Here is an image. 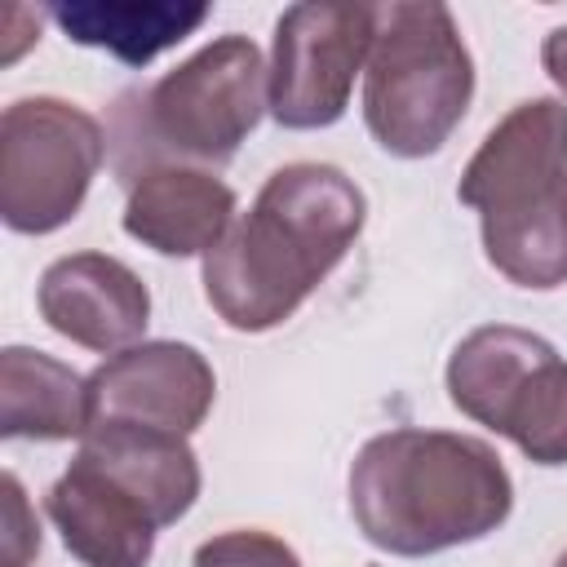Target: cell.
<instances>
[{
    "mask_svg": "<svg viewBox=\"0 0 567 567\" xmlns=\"http://www.w3.org/2000/svg\"><path fill=\"white\" fill-rule=\"evenodd\" d=\"M190 567H301V558L288 540H279L270 532L235 527V532H221V536L204 540L195 549Z\"/></svg>",
    "mask_w": 567,
    "mask_h": 567,
    "instance_id": "obj_16",
    "label": "cell"
},
{
    "mask_svg": "<svg viewBox=\"0 0 567 567\" xmlns=\"http://www.w3.org/2000/svg\"><path fill=\"white\" fill-rule=\"evenodd\" d=\"M71 44L106 49L124 66H146L208 22L204 0H58L44 9Z\"/></svg>",
    "mask_w": 567,
    "mask_h": 567,
    "instance_id": "obj_14",
    "label": "cell"
},
{
    "mask_svg": "<svg viewBox=\"0 0 567 567\" xmlns=\"http://www.w3.org/2000/svg\"><path fill=\"white\" fill-rule=\"evenodd\" d=\"M35 306L58 337L93 354H120L137 346L151 323L146 284L111 252H71L44 266Z\"/></svg>",
    "mask_w": 567,
    "mask_h": 567,
    "instance_id": "obj_10",
    "label": "cell"
},
{
    "mask_svg": "<svg viewBox=\"0 0 567 567\" xmlns=\"http://www.w3.org/2000/svg\"><path fill=\"white\" fill-rule=\"evenodd\" d=\"M213 363L186 341H137L89 372V425L195 434L213 412Z\"/></svg>",
    "mask_w": 567,
    "mask_h": 567,
    "instance_id": "obj_9",
    "label": "cell"
},
{
    "mask_svg": "<svg viewBox=\"0 0 567 567\" xmlns=\"http://www.w3.org/2000/svg\"><path fill=\"white\" fill-rule=\"evenodd\" d=\"M514 509V478L492 443L399 425L350 461V514L368 545L430 558L492 536Z\"/></svg>",
    "mask_w": 567,
    "mask_h": 567,
    "instance_id": "obj_2",
    "label": "cell"
},
{
    "mask_svg": "<svg viewBox=\"0 0 567 567\" xmlns=\"http://www.w3.org/2000/svg\"><path fill=\"white\" fill-rule=\"evenodd\" d=\"M554 567H567V549H563V554H558V563H554Z\"/></svg>",
    "mask_w": 567,
    "mask_h": 567,
    "instance_id": "obj_19",
    "label": "cell"
},
{
    "mask_svg": "<svg viewBox=\"0 0 567 567\" xmlns=\"http://www.w3.org/2000/svg\"><path fill=\"white\" fill-rule=\"evenodd\" d=\"M80 461L120 483L133 501L146 505L155 527H173L199 496V461L186 439L133 425H89L80 439Z\"/></svg>",
    "mask_w": 567,
    "mask_h": 567,
    "instance_id": "obj_13",
    "label": "cell"
},
{
    "mask_svg": "<svg viewBox=\"0 0 567 567\" xmlns=\"http://www.w3.org/2000/svg\"><path fill=\"white\" fill-rule=\"evenodd\" d=\"M0 434L35 439V443L84 439L89 377H80L71 363L44 350L4 346L0 350Z\"/></svg>",
    "mask_w": 567,
    "mask_h": 567,
    "instance_id": "obj_15",
    "label": "cell"
},
{
    "mask_svg": "<svg viewBox=\"0 0 567 567\" xmlns=\"http://www.w3.org/2000/svg\"><path fill=\"white\" fill-rule=\"evenodd\" d=\"M377 4H288L270 40V115L284 128H328L368 66Z\"/></svg>",
    "mask_w": 567,
    "mask_h": 567,
    "instance_id": "obj_8",
    "label": "cell"
},
{
    "mask_svg": "<svg viewBox=\"0 0 567 567\" xmlns=\"http://www.w3.org/2000/svg\"><path fill=\"white\" fill-rule=\"evenodd\" d=\"M368 217L363 190L332 164H284L204 257V297L235 332H270L341 266Z\"/></svg>",
    "mask_w": 567,
    "mask_h": 567,
    "instance_id": "obj_1",
    "label": "cell"
},
{
    "mask_svg": "<svg viewBox=\"0 0 567 567\" xmlns=\"http://www.w3.org/2000/svg\"><path fill=\"white\" fill-rule=\"evenodd\" d=\"M4 496H9V567H22L31 554H40V527L22 523L27 496H22V483L13 474H4Z\"/></svg>",
    "mask_w": 567,
    "mask_h": 567,
    "instance_id": "obj_17",
    "label": "cell"
},
{
    "mask_svg": "<svg viewBox=\"0 0 567 567\" xmlns=\"http://www.w3.org/2000/svg\"><path fill=\"white\" fill-rule=\"evenodd\" d=\"M44 514L62 532L66 554L84 567H146L155 554L159 527L146 505L80 456L53 478Z\"/></svg>",
    "mask_w": 567,
    "mask_h": 567,
    "instance_id": "obj_12",
    "label": "cell"
},
{
    "mask_svg": "<svg viewBox=\"0 0 567 567\" xmlns=\"http://www.w3.org/2000/svg\"><path fill=\"white\" fill-rule=\"evenodd\" d=\"M540 66H545V75L567 93V22L545 35V44H540Z\"/></svg>",
    "mask_w": 567,
    "mask_h": 567,
    "instance_id": "obj_18",
    "label": "cell"
},
{
    "mask_svg": "<svg viewBox=\"0 0 567 567\" xmlns=\"http://www.w3.org/2000/svg\"><path fill=\"white\" fill-rule=\"evenodd\" d=\"M106 159L102 124L62 97H18L0 115V221L18 235L62 230Z\"/></svg>",
    "mask_w": 567,
    "mask_h": 567,
    "instance_id": "obj_7",
    "label": "cell"
},
{
    "mask_svg": "<svg viewBox=\"0 0 567 567\" xmlns=\"http://www.w3.org/2000/svg\"><path fill=\"white\" fill-rule=\"evenodd\" d=\"M447 399L527 461L567 465V359L545 337L514 323L474 328L447 359Z\"/></svg>",
    "mask_w": 567,
    "mask_h": 567,
    "instance_id": "obj_6",
    "label": "cell"
},
{
    "mask_svg": "<svg viewBox=\"0 0 567 567\" xmlns=\"http://www.w3.org/2000/svg\"><path fill=\"white\" fill-rule=\"evenodd\" d=\"M270 111V62L261 49L230 31L164 71L155 84L115 102L106 151L128 186L159 164H226Z\"/></svg>",
    "mask_w": 567,
    "mask_h": 567,
    "instance_id": "obj_4",
    "label": "cell"
},
{
    "mask_svg": "<svg viewBox=\"0 0 567 567\" xmlns=\"http://www.w3.org/2000/svg\"><path fill=\"white\" fill-rule=\"evenodd\" d=\"M456 199L478 213L483 252L509 284H567V102H518L470 155Z\"/></svg>",
    "mask_w": 567,
    "mask_h": 567,
    "instance_id": "obj_3",
    "label": "cell"
},
{
    "mask_svg": "<svg viewBox=\"0 0 567 567\" xmlns=\"http://www.w3.org/2000/svg\"><path fill=\"white\" fill-rule=\"evenodd\" d=\"M235 226V190L213 168L159 164L128 182L124 230L159 257H208Z\"/></svg>",
    "mask_w": 567,
    "mask_h": 567,
    "instance_id": "obj_11",
    "label": "cell"
},
{
    "mask_svg": "<svg viewBox=\"0 0 567 567\" xmlns=\"http://www.w3.org/2000/svg\"><path fill=\"white\" fill-rule=\"evenodd\" d=\"M474 97V58L447 4H377V31L363 66V124L385 155H434Z\"/></svg>",
    "mask_w": 567,
    "mask_h": 567,
    "instance_id": "obj_5",
    "label": "cell"
}]
</instances>
